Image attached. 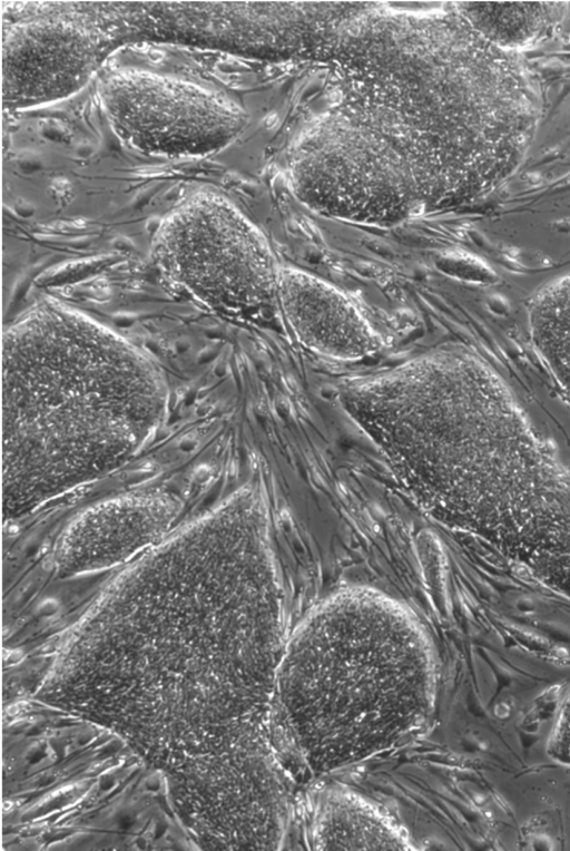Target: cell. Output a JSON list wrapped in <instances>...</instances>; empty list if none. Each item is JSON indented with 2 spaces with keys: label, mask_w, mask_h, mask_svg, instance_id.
<instances>
[{
  "label": "cell",
  "mask_w": 570,
  "mask_h": 851,
  "mask_svg": "<svg viewBox=\"0 0 570 851\" xmlns=\"http://www.w3.org/2000/svg\"><path fill=\"white\" fill-rule=\"evenodd\" d=\"M435 694L434 651L414 613L375 589H342L287 635L268 732L288 773L321 777L402 744Z\"/></svg>",
  "instance_id": "obj_1"
},
{
  "label": "cell",
  "mask_w": 570,
  "mask_h": 851,
  "mask_svg": "<svg viewBox=\"0 0 570 851\" xmlns=\"http://www.w3.org/2000/svg\"><path fill=\"white\" fill-rule=\"evenodd\" d=\"M2 353L8 505L126 460L163 415L166 389L151 360L58 302L14 321Z\"/></svg>",
  "instance_id": "obj_2"
},
{
  "label": "cell",
  "mask_w": 570,
  "mask_h": 851,
  "mask_svg": "<svg viewBox=\"0 0 570 851\" xmlns=\"http://www.w3.org/2000/svg\"><path fill=\"white\" fill-rule=\"evenodd\" d=\"M340 402L423 505L451 518L483 471L533 436L500 375L461 349L355 379Z\"/></svg>",
  "instance_id": "obj_3"
},
{
  "label": "cell",
  "mask_w": 570,
  "mask_h": 851,
  "mask_svg": "<svg viewBox=\"0 0 570 851\" xmlns=\"http://www.w3.org/2000/svg\"><path fill=\"white\" fill-rule=\"evenodd\" d=\"M96 94L115 136L153 158L193 159L230 144L246 113L223 87L174 60L127 52L106 61Z\"/></svg>",
  "instance_id": "obj_4"
},
{
  "label": "cell",
  "mask_w": 570,
  "mask_h": 851,
  "mask_svg": "<svg viewBox=\"0 0 570 851\" xmlns=\"http://www.w3.org/2000/svg\"><path fill=\"white\" fill-rule=\"evenodd\" d=\"M417 151L384 123L335 115L321 123L292 166L298 198L313 211L347 222L391 226L428 196L426 168Z\"/></svg>",
  "instance_id": "obj_5"
},
{
  "label": "cell",
  "mask_w": 570,
  "mask_h": 851,
  "mask_svg": "<svg viewBox=\"0 0 570 851\" xmlns=\"http://www.w3.org/2000/svg\"><path fill=\"white\" fill-rule=\"evenodd\" d=\"M150 248L167 282L215 313L248 317L276 301L279 268L266 241L215 192H196L170 209Z\"/></svg>",
  "instance_id": "obj_6"
},
{
  "label": "cell",
  "mask_w": 570,
  "mask_h": 851,
  "mask_svg": "<svg viewBox=\"0 0 570 851\" xmlns=\"http://www.w3.org/2000/svg\"><path fill=\"white\" fill-rule=\"evenodd\" d=\"M105 45L97 27L70 13L27 14L6 25L4 109L26 111L77 95L102 68Z\"/></svg>",
  "instance_id": "obj_7"
},
{
  "label": "cell",
  "mask_w": 570,
  "mask_h": 851,
  "mask_svg": "<svg viewBox=\"0 0 570 851\" xmlns=\"http://www.w3.org/2000/svg\"><path fill=\"white\" fill-rule=\"evenodd\" d=\"M276 302L297 341L337 361H357L381 346L356 305L331 283L295 268H279Z\"/></svg>",
  "instance_id": "obj_8"
},
{
  "label": "cell",
  "mask_w": 570,
  "mask_h": 851,
  "mask_svg": "<svg viewBox=\"0 0 570 851\" xmlns=\"http://www.w3.org/2000/svg\"><path fill=\"white\" fill-rule=\"evenodd\" d=\"M170 506L159 497H128L88 511L66 534L60 567L77 573L126 560L164 534L173 517Z\"/></svg>",
  "instance_id": "obj_9"
},
{
  "label": "cell",
  "mask_w": 570,
  "mask_h": 851,
  "mask_svg": "<svg viewBox=\"0 0 570 851\" xmlns=\"http://www.w3.org/2000/svg\"><path fill=\"white\" fill-rule=\"evenodd\" d=\"M311 838L317 850H413L405 831L379 805L342 788L317 793Z\"/></svg>",
  "instance_id": "obj_10"
},
{
  "label": "cell",
  "mask_w": 570,
  "mask_h": 851,
  "mask_svg": "<svg viewBox=\"0 0 570 851\" xmlns=\"http://www.w3.org/2000/svg\"><path fill=\"white\" fill-rule=\"evenodd\" d=\"M527 316L537 354L570 397V273L541 285L529 302Z\"/></svg>",
  "instance_id": "obj_11"
},
{
  "label": "cell",
  "mask_w": 570,
  "mask_h": 851,
  "mask_svg": "<svg viewBox=\"0 0 570 851\" xmlns=\"http://www.w3.org/2000/svg\"><path fill=\"white\" fill-rule=\"evenodd\" d=\"M546 752L556 763L570 767V692L563 700L551 727Z\"/></svg>",
  "instance_id": "obj_12"
}]
</instances>
